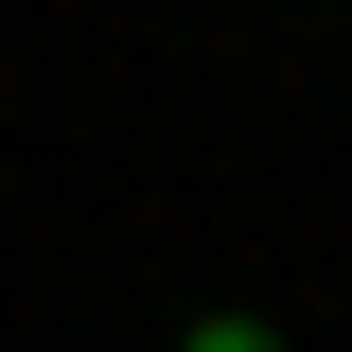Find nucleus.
Wrapping results in <instances>:
<instances>
[{
    "instance_id": "f257e3e1",
    "label": "nucleus",
    "mask_w": 352,
    "mask_h": 352,
    "mask_svg": "<svg viewBox=\"0 0 352 352\" xmlns=\"http://www.w3.org/2000/svg\"><path fill=\"white\" fill-rule=\"evenodd\" d=\"M194 352H282V335H264V317H194Z\"/></svg>"
}]
</instances>
